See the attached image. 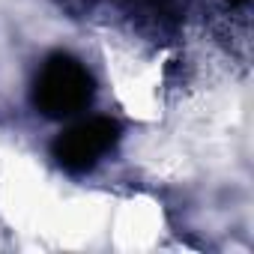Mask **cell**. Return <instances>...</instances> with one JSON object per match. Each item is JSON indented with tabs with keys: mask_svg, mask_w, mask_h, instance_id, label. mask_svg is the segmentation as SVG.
I'll list each match as a JSON object with an SVG mask.
<instances>
[{
	"mask_svg": "<svg viewBox=\"0 0 254 254\" xmlns=\"http://www.w3.org/2000/svg\"><path fill=\"white\" fill-rule=\"evenodd\" d=\"M120 141V123L111 117H90L75 123L72 129H66L54 144L51 156L57 165L69 174H87L93 171Z\"/></svg>",
	"mask_w": 254,
	"mask_h": 254,
	"instance_id": "cell-2",
	"label": "cell"
},
{
	"mask_svg": "<svg viewBox=\"0 0 254 254\" xmlns=\"http://www.w3.org/2000/svg\"><path fill=\"white\" fill-rule=\"evenodd\" d=\"M93 93H96L93 75L75 57L54 54L45 60V66L36 75L33 105L51 120H63V117L84 111L93 102Z\"/></svg>",
	"mask_w": 254,
	"mask_h": 254,
	"instance_id": "cell-1",
	"label": "cell"
}]
</instances>
